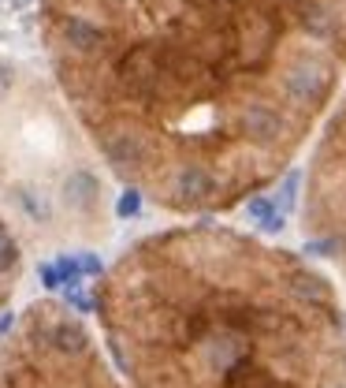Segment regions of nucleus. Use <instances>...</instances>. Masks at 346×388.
<instances>
[{"label":"nucleus","instance_id":"1","mask_svg":"<svg viewBox=\"0 0 346 388\" xmlns=\"http://www.w3.org/2000/svg\"><path fill=\"white\" fill-rule=\"evenodd\" d=\"M52 83L168 213L272 187L346 94V0H42Z\"/></svg>","mask_w":346,"mask_h":388},{"label":"nucleus","instance_id":"2","mask_svg":"<svg viewBox=\"0 0 346 388\" xmlns=\"http://www.w3.org/2000/svg\"><path fill=\"white\" fill-rule=\"evenodd\" d=\"M97 321L130 388H346V310L302 254L223 224L116 257Z\"/></svg>","mask_w":346,"mask_h":388},{"label":"nucleus","instance_id":"3","mask_svg":"<svg viewBox=\"0 0 346 388\" xmlns=\"http://www.w3.org/2000/svg\"><path fill=\"white\" fill-rule=\"evenodd\" d=\"M0 217L37 243H97L112 224L109 168L56 83L0 56Z\"/></svg>","mask_w":346,"mask_h":388},{"label":"nucleus","instance_id":"4","mask_svg":"<svg viewBox=\"0 0 346 388\" xmlns=\"http://www.w3.org/2000/svg\"><path fill=\"white\" fill-rule=\"evenodd\" d=\"M0 388H130L97 336L56 299H34L0 321Z\"/></svg>","mask_w":346,"mask_h":388},{"label":"nucleus","instance_id":"5","mask_svg":"<svg viewBox=\"0 0 346 388\" xmlns=\"http://www.w3.org/2000/svg\"><path fill=\"white\" fill-rule=\"evenodd\" d=\"M302 231L309 247L346 277V94L313 150L302 194Z\"/></svg>","mask_w":346,"mask_h":388}]
</instances>
